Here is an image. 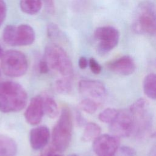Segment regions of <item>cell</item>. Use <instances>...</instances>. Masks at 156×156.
Instances as JSON below:
<instances>
[{
  "instance_id": "obj_16",
  "label": "cell",
  "mask_w": 156,
  "mask_h": 156,
  "mask_svg": "<svg viewBox=\"0 0 156 156\" xmlns=\"http://www.w3.org/2000/svg\"><path fill=\"white\" fill-rule=\"evenodd\" d=\"M143 91L150 99H156V74H148L143 80Z\"/></svg>"
},
{
  "instance_id": "obj_22",
  "label": "cell",
  "mask_w": 156,
  "mask_h": 156,
  "mask_svg": "<svg viewBox=\"0 0 156 156\" xmlns=\"http://www.w3.org/2000/svg\"><path fill=\"white\" fill-rule=\"evenodd\" d=\"M119 40L100 41L97 46V52L101 55H104L116 47Z\"/></svg>"
},
{
  "instance_id": "obj_21",
  "label": "cell",
  "mask_w": 156,
  "mask_h": 156,
  "mask_svg": "<svg viewBox=\"0 0 156 156\" xmlns=\"http://www.w3.org/2000/svg\"><path fill=\"white\" fill-rule=\"evenodd\" d=\"M2 38L4 42L8 45L17 46L16 26L14 25L6 26L2 32Z\"/></svg>"
},
{
  "instance_id": "obj_30",
  "label": "cell",
  "mask_w": 156,
  "mask_h": 156,
  "mask_svg": "<svg viewBox=\"0 0 156 156\" xmlns=\"http://www.w3.org/2000/svg\"><path fill=\"white\" fill-rule=\"evenodd\" d=\"M76 121L79 126H82L83 125H86V120L83 118V116L80 114L79 112H77L76 113Z\"/></svg>"
},
{
  "instance_id": "obj_38",
  "label": "cell",
  "mask_w": 156,
  "mask_h": 156,
  "mask_svg": "<svg viewBox=\"0 0 156 156\" xmlns=\"http://www.w3.org/2000/svg\"><path fill=\"white\" fill-rule=\"evenodd\" d=\"M1 77V69H0V78Z\"/></svg>"
},
{
  "instance_id": "obj_37",
  "label": "cell",
  "mask_w": 156,
  "mask_h": 156,
  "mask_svg": "<svg viewBox=\"0 0 156 156\" xmlns=\"http://www.w3.org/2000/svg\"><path fill=\"white\" fill-rule=\"evenodd\" d=\"M68 156H77V155H76V154H70V155H69Z\"/></svg>"
},
{
  "instance_id": "obj_20",
  "label": "cell",
  "mask_w": 156,
  "mask_h": 156,
  "mask_svg": "<svg viewBox=\"0 0 156 156\" xmlns=\"http://www.w3.org/2000/svg\"><path fill=\"white\" fill-rule=\"evenodd\" d=\"M44 112L50 118H55L58 115L59 111L57 102L50 96L43 98Z\"/></svg>"
},
{
  "instance_id": "obj_25",
  "label": "cell",
  "mask_w": 156,
  "mask_h": 156,
  "mask_svg": "<svg viewBox=\"0 0 156 156\" xmlns=\"http://www.w3.org/2000/svg\"><path fill=\"white\" fill-rule=\"evenodd\" d=\"M48 35L51 38H55L59 35V29L54 23H50L47 26Z\"/></svg>"
},
{
  "instance_id": "obj_5",
  "label": "cell",
  "mask_w": 156,
  "mask_h": 156,
  "mask_svg": "<svg viewBox=\"0 0 156 156\" xmlns=\"http://www.w3.org/2000/svg\"><path fill=\"white\" fill-rule=\"evenodd\" d=\"M134 119L133 134L137 138H142L147 134L152 126V116L148 110L147 101L140 98L134 102L129 108Z\"/></svg>"
},
{
  "instance_id": "obj_2",
  "label": "cell",
  "mask_w": 156,
  "mask_h": 156,
  "mask_svg": "<svg viewBox=\"0 0 156 156\" xmlns=\"http://www.w3.org/2000/svg\"><path fill=\"white\" fill-rule=\"evenodd\" d=\"M73 132V118L67 107L62 108L52 132V146L56 151L63 152L69 146Z\"/></svg>"
},
{
  "instance_id": "obj_17",
  "label": "cell",
  "mask_w": 156,
  "mask_h": 156,
  "mask_svg": "<svg viewBox=\"0 0 156 156\" xmlns=\"http://www.w3.org/2000/svg\"><path fill=\"white\" fill-rule=\"evenodd\" d=\"M101 132V129L97 124L94 122L87 123L82 136V140L85 142L94 141L100 135Z\"/></svg>"
},
{
  "instance_id": "obj_32",
  "label": "cell",
  "mask_w": 156,
  "mask_h": 156,
  "mask_svg": "<svg viewBox=\"0 0 156 156\" xmlns=\"http://www.w3.org/2000/svg\"><path fill=\"white\" fill-rule=\"evenodd\" d=\"M78 65L80 69H83L86 68L88 65V61L87 60V58L83 56L80 57L78 61Z\"/></svg>"
},
{
  "instance_id": "obj_15",
  "label": "cell",
  "mask_w": 156,
  "mask_h": 156,
  "mask_svg": "<svg viewBox=\"0 0 156 156\" xmlns=\"http://www.w3.org/2000/svg\"><path fill=\"white\" fill-rule=\"evenodd\" d=\"M94 35L96 39L99 41L119 40V32L116 28L112 26H103L98 27Z\"/></svg>"
},
{
  "instance_id": "obj_18",
  "label": "cell",
  "mask_w": 156,
  "mask_h": 156,
  "mask_svg": "<svg viewBox=\"0 0 156 156\" xmlns=\"http://www.w3.org/2000/svg\"><path fill=\"white\" fill-rule=\"evenodd\" d=\"M20 6L24 13L34 15L41 10L42 0H20Z\"/></svg>"
},
{
  "instance_id": "obj_35",
  "label": "cell",
  "mask_w": 156,
  "mask_h": 156,
  "mask_svg": "<svg viewBox=\"0 0 156 156\" xmlns=\"http://www.w3.org/2000/svg\"><path fill=\"white\" fill-rule=\"evenodd\" d=\"M152 137H154V138H156V132H154V133L152 134Z\"/></svg>"
},
{
  "instance_id": "obj_14",
  "label": "cell",
  "mask_w": 156,
  "mask_h": 156,
  "mask_svg": "<svg viewBox=\"0 0 156 156\" xmlns=\"http://www.w3.org/2000/svg\"><path fill=\"white\" fill-rule=\"evenodd\" d=\"M16 143L10 137L0 134V156H16Z\"/></svg>"
},
{
  "instance_id": "obj_4",
  "label": "cell",
  "mask_w": 156,
  "mask_h": 156,
  "mask_svg": "<svg viewBox=\"0 0 156 156\" xmlns=\"http://www.w3.org/2000/svg\"><path fill=\"white\" fill-rule=\"evenodd\" d=\"M1 68L7 76L18 77L25 74L27 70V60L24 53L17 50H8L1 57Z\"/></svg>"
},
{
  "instance_id": "obj_34",
  "label": "cell",
  "mask_w": 156,
  "mask_h": 156,
  "mask_svg": "<svg viewBox=\"0 0 156 156\" xmlns=\"http://www.w3.org/2000/svg\"><path fill=\"white\" fill-rule=\"evenodd\" d=\"M2 55V48H1V45H0V57H1Z\"/></svg>"
},
{
  "instance_id": "obj_29",
  "label": "cell",
  "mask_w": 156,
  "mask_h": 156,
  "mask_svg": "<svg viewBox=\"0 0 156 156\" xmlns=\"http://www.w3.org/2000/svg\"><path fill=\"white\" fill-rule=\"evenodd\" d=\"M39 71L41 74H46L49 71V66L44 59L41 60L38 64Z\"/></svg>"
},
{
  "instance_id": "obj_24",
  "label": "cell",
  "mask_w": 156,
  "mask_h": 156,
  "mask_svg": "<svg viewBox=\"0 0 156 156\" xmlns=\"http://www.w3.org/2000/svg\"><path fill=\"white\" fill-rule=\"evenodd\" d=\"M79 106L81 110L89 114L94 113L98 108L97 103L91 98L83 99L80 102Z\"/></svg>"
},
{
  "instance_id": "obj_11",
  "label": "cell",
  "mask_w": 156,
  "mask_h": 156,
  "mask_svg": "<svg viewBox=\"0 0 156 156\" xmlns=\"http://www.w3.org/2000/svg\"><path fill=\"white\" fill-rule=\"evenodd\" d=\"M50 136V130L48 127L41 126L33 128L29 135L31 147L35 151L43 149L48 143Z\"/></svg>"
},
{
  "instance_id": "obj_31",
  "label": "cell",
  "mask_w": 156,
  "mask_h": 156,
  "mask_svg": "<svg viewBox=\"0 0 156 156\" xmlns=\"http://www.w3.org/2000/svg\"><path fill=\"white\" fill-rule=\"evenodd\" d=\"M45 4L47 10L50 13H52L54 12V0H43Z\"/></svg>"
},
{
  "instance_id": "obj_27",
  "label": "cell",
  "mask_w": 156,
  "mask_h": 156,
  "mask_svg": "<svg viewBox=\"0 0 156 156\" xmlns=\"http://www.w3.org/2000/svg\"><path fill=\"white\" fill-rule=\"evenodd\" d=\"M119 151L121 154L123 156H135L136 151L135 150L127 146H123L119 149Z\"/></svg>"
},
{
  "instance_id": "obj_6",
  "label": "cell",
  "mask_w": 156,
  "mask_h": 156,
  "mask_svg": "<svg viewBox=\"0 0 156 156\" xmlns=\"http://www.w3.org/2000/svg\"><path fill=\"white\" fill-rule=\"evenodd\" d=\"M149 3V1H144L139 5L133 29L136 33L156 35V21L151 11Z\"/></svg>"
},
{
  "instance_id": "obj_33",
  "label": "cell",
  "mask_w": 156,
  "mask_h": 156,
  "mask_svg": "<svg viewBox=\"0 0 156 156\" xmlns=\"http://www.w3.org/2000/svg\"><path fill=\"white\" fill-rule=\"evenodd\" d=\"M149 6H150V9H151V11L156 21V5L154 4L153 3L151 2L149 3Z\"/></svg>"
},
{
  "instance_id": "obj_9",
  "label": "cell",
  "mask_w": 156,
  "mask_h": 156,
  "mask_svg": "<svg viewBox=\"0 0 156 156\" xmlns=\"http://www.w3.org/2000/svg\"><path fill=\"white\" fill-rule=\"evenodd\" d=\"M44 113L43 98L40 96H36L30 100L24 115L29 124L35 126L41 122Z\"/></svg>"
},
{
  "instance_id": "obj_19",
  "label": "cell",
  "mask_w": 156,
  "mask_h": 156,
  "mask_svg": "<svg viewBox=\"0 0 156 156\" xmlns=\"http://www.w3.org/2000/svg\"><path fill=\"white\" fill-rule=\"evenodd\" d=\"M56 91L62 94H68L71 93L73 88L71 77H62L57 79L55 83Z\"/></svg>"
},
{
  "instance_id": "obj_13",
  "label": "cell",
  "mask_w": 156,
  "mask_h": 156,
  "mask_svg": "<svg viewBox=\"0 0 156 156\" xmlns=\"http://www.w3.org/2000/svg\"><path fill=\"white\" fill-rule=\"evenodd\" d=\"M35 38L33 28L28 24H20L16 26V44L24 46L32 44Z\"/></svg>"
},
{
  "instance_id": "obj_12",
  "label": "cell",
  "mask_w": 156,
  "mask_h": 156,
  "mask_svg": "<svg viewBox=\"0 0 156 156\" xmlns=\"http://www.w3.org/2000/svg\"><path fill=\"white\" fill-rule=\"evenodd\" d=\"M107 67L112 72L122 76H128L132 74L136 68L133 60L128 55L122 56L108 63Z\"/></svg>"
},
{
  "instance_id": "obj_8",
  "label": "cell",
  "mask_w": 156,
  "mask_h": 156,
  "mask_svg": "<svg viewBox=\"0 0 156 156\" xmlns=\"http://www.w3.org/2000/svg\"><path fill=\"white\" fill-rule=\"evenodd\" d=\"M119 146L118 137L108 134L99 135L93 143L96 156H114Z\"/></svg>"
},
{
  "instance_id": "obj_1",
  "label": "cell",
  "mask_w": 156,
  "mask_h": 156,
  "mask_svg": "<svg viewBox=\"0 0 156 156\" xmlns=\"http://www.w3.org/2000/svg\"><path fill=\"white\" fill-rule=\"evenodd\" d=\"M27 94L20 83L13 81L0 82V112L21 111L26 105Z\"/></svg>"
},
{
  "instance_id": "obj_28",
  "label": "cell",
  "mask_w": 156,
  "mask_h": 156,
  "mask_svg": "<svg viewBox=\"0 0 156 156\" xmlns=\"http://www.w3.org/2000/svg\"><path fill=\"white\" fill-rule=\"evenodd\" d=\"M7 6L4 0H0V26L2 25L6 17Z\"/></svg>"
},
{
  "instance_id": "obj_3",
  "label": "cell",
  "mask_w": 156,
  "mask_h": 156,
  "mask_svg": "<svg viewBox=\"0 0 156 156\" xmlns=\"http://www.w3.org/2000/svg\"><path fill=\"white\" fill-rule=\"evenodd\" d=\"M44 59L50 68L59 73L62 77H72V62L66 52L59 45L54 43L48 44L44 49Z\"/></svg>"
},
{
  "instance_id": "obj_7",
  "label": "cell",
  "mask_w": 156,
  "mask_h": 156,
  "mask_svg": "<svg viewBox=\"0 0 156 156\" xmlns=\"http://www.w3.org/2000/svg\"><path fill=\"white\" fill-rule=\"evenodd\" d=\"M109 129L112 135L118 138L127 137L133 134L134 119L130 109L118 111L116 117L110 124Z\"/></svg>"
},
{
  "instance_id": "obj_10",
  "label": "cell",
  "mask_w": 156,
  "mask_h": 156,
  "mask_svg": "<svg viewBox=\"0 0 156 156\" xmlns=\"http://www.w3.org/2000/svg\"><path fill=\"white\" fill-rule=\"evenodd\" d=\"M80 92L91 99L102 98L106 93L104 83L95 80H82L79 82Z\"/></svg>"
},
{
  "instance_id": "obj_23",
  "label": "cell",
  "mask_w": 156,
  "mask_h": 156,
  "mask_svg": "<svg viewBox=\"0 0 156 156\" xmlns=\"http://www.w3.org/2000/svg\"><path fill=\"white\" fill-rule=\"evenodd\" d=\"M118 110L113 108H107L102 111L98 116L99 119L105 123L110 124L116 117Z\"/></svg>"
},
{
  "instance_id": "obj_36",
  "label": "cell",
  "mask_w": 156,
  "mask_h": 156,
  "mask_svg": "<svg viewBox=\"0 0 156 156\" xmlns=\"http://www.w3.org/2000/svg\"><path fill=\"white\" fill-rule=\"evenodd\" d=\"M52 156H62V155H60V154H55L54 155H52Z\"/></svg>"
},
{
  "instance_id": "obj_26",
  "label": "cell",
  "mask_w": 156,
  "mask_h": 156,
  "mask_svg": "<svg viewBox=\"0 0 156 156\" xmlns=\"http://www.w3.org/2000/svg\"><path fill=\"white\" fill-rule=\"evenodd\" d=\"M88 65L91 72L95 74H99L102 71V67L99 63L94 58H90L88 61Z\"/></svg>"
}]
</instances>
